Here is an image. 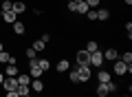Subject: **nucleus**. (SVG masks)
Returning a JSON list of instances; mask_svg holds the SVG:
<instances>
[{"instance_id": "ddd939ff", "label": "nucleus", "mask_w": 132, "mask_h": 97, "mask_svg": "<svg viewBox=\"0 0 132 97\" xmlns=\"http://www.w3.org/2000/svg\"><path fill=\"white\" fill-rule=\"evenodd\" d=\"M13 33H15V35H24V24L15 20V22H13Z\"/></svg>"}, {"instance_id": "cd10ccee", "label": "nucleus", "mask_w": 132, "mask_h": 97, "mask_svg": "<svg viewBox=\"0 0 132 97\" xmlns=\"http://www.w3.org/2000/svg\"><path fill=\"white\" fill-rule=\"evenodd\" d=\"M75 7H77V2H73V0H68V11H73V13H75Z\"/></svg>"}, {"instance_id": "c9c22d12", "label": "nucleus", "mask_w": 132, "mask_h": 97, "mask_svg": "<svg viewBox=\"0 0 132 97\" xmlns=\"http://www.w3.org/2000/svg\"><path fill=\"white\" fill-rule=\"evenodd\" d=\"M22 97H31V95H22Z\"/></svg>"}, {"instance_id": "dca6fc26", "label": "nucleus", "mask_w": 132, "mask_h": 97, "mask_svg": "<svg viewBox=\"0 0 132 97\" xmlns=\"http://www.w3.org/2000/svg\"><path fill=\"white\" fill-rule=\"evenodd\" d=\"M86 51H88V53H95V51H99V44H97L95 40H90L88 44H86Z\"/></svg>"}, {"instance_id": "f03ea898", "label": "nucleus", "mask_w": 132, "mask_h": 97, "mask_svg": "<svg viewBox=\"0 0 132 97\" xmlns=\"http://www.w3.org/2000/svg\"><path fill=\"white\" fill-rule=\"evenodd\" d=\"M75 71H77L79 82H88L90 79V66H75Z\"/></svg>"}, {"instance_id": "2f4dec72", "label": "nucleus", "mask_w": 132, "mask_h": 97, "mask_svg": "<svg viewBox=\"0 0 132 97\" xmlns=\"http://www.w3.org/2000/svg\"><path fill=\"white\" fill-rule=\"evenodd\" d=\"M123 2H126V5H132V0H123Z\"/></svg>"}, {"instance_id": "bb28decb", "label": "nucleus", "mask_w": 132, "mask_h": 97, "mask_svg": "<svg viewBox=\"0 0 132 97\" xmlns=\"http://www.w3.org/2000/svg\"><path fill=\"white\" fill-rule=\"evenodd\" d=\"M27 60H35V51L33 49H27Z\"/></svg>"}, {"instance_id": "9b49d317", "label": "nucleus", "mask_w": 132, "mask_h": 97, "mask_svg": "<svg viewBox=\"0 0 132 97\" xmlns=\"http://www.w3.org/2000/svg\"><path fill=\"white\" fill-rule=\"evenodd\" d=\"M18 66H15V64H9V66H7V75H5V77H18Z\"/></svg>"}, {"instance_id": "f8f14e48", "label": "nucleus", "mask_w": 132, "mask_h": 97, "mask_svg": "<svg viewBox=\"0 0 132 97\" xmlns=\"http://www.w3.org/2000/svg\"><path fill=\"white\" fill-rule=\"evenodd\" d=\"M11 9H13V13L18 16V13H24V9H27V5H24V2H13V7H11Z\"/></svg>"}, {"instance_id": "6e6552de", "label": "nucleus", "mask_w": 132, "mask_h": 97, "mask_svg": "<svg viewBox=\"0 0 132 97\" xmlns=\"http://www.w3.org/2000/svg\"><path fill=\"white\" fill-rule=\"evenodd\" d=\"M97 79H99V84H108L110 82V73H108V71H99Z\"/></svg>"}, {"instance_id": "72a5a7b5", "label": "nucleus", "mask_w": 132, "mask_h": 97, "mask_svg": "<svg viewBox=\"0 0 132 97\" xmlns=\"http://www.w3.org/2000/svg\"><path fill=\"white\" fill-rule=\"evenodd\" d=\"M2 49H5V46H2V42H0V51H2Z\"/></svg>"}, {"instance_id": "20e7f679", "label": "nucleus", "mask_w": 132, "mask_h": 97, "mask_svg": "<svg viewBox=\"0 0 132 97\" xmlns=\"http://www.w3.org/2000/svg\"><path fill=\"white\" fill-rule=\"evenodd\" d=\"M114 73H117V75H126L128 73V64H126V62H121V60H114Z\"/></svg>"}, {"instance_id": "a211bd4d", "label": "nucleus", "mask_w": 132, "mask_h": 97, "mask_svg": "<svg viewBox=\"0 0 132 97\" xmlns=\"http://www.w3.org/2000/svg\"><path fill=\"white\" fill-rule=\"evenodd\" d=\"M110 18V11L108 9H99L97 11V20H108Z\"/></svg>"}, {"instance_id": "a878e982", "label": "nucleus", "mask_w": 132, "mask_h": 97, "mask_svg": "<svg viewBox=\"0 0 132 97\" xmlns=\"http://www.w3.org/2000/svg\"><path fill=\"white\" fill-rule=\"evenodd\" d=\"M86 16H88V20H97V11H95V9H88Z\"/></svg>"}, {"instance_id": "4c0bfd02", "label": "nucleus", "mask_w": 132, "mask_h": 97, "mask_svg": "<svg viewBox=\"0 0 132 97\" xmlns=\"http://www.w3.org/2000/svg\"><path fill=\"white\" fill-rule=\"evenodd\" d=\"M126 97H130V95H126Z\"/></svg>"}, {"instance_id": "aec40b11", "label": "nucleus", "mask_w": 132, "mask_h": 97, "mask_svg": "<svg viewBox=\"0 0 132 97\" xmlns=\"http://www.w3.org/2000/svg\"><path fill=\"white\" fill-rule=\"evenodd\" d=\"M15 93H18L20 97H22V95H29V86H22V84H18V88H15Z\"/></svg>"}, {"instance_id": "39448f33", "label": "nucleus", "mask_w": 132, "mask_h": 97, "mask_svg": "<svg viewBox=\"0 0 132 97\" xmlns=\"http://www.w3.org/2000/svg\"><path fill=\"white\" fill-rule=\"evenodd\" d=\"M104 64V55L99 51H95V53H90V66H101Z\"/></svg>"}, {"instance_id": "7c9ffc66", "label": "nucleus", "mask_w": 132, "mask_h": 97, "mask_svg": "<svg viewBox=\"0 0 132 97\" xmlns=\"http://www.w3.org/2000/svg\"><path fill=\"white\" fill-rule=\"evenodd\" d=\"M5 97H20V95H18V93H15V91H11V93H7Z\"/></svg>"}, {"instance_id": "412c9836", "label": "nucleus", "mask_w": 132, "mask_h": 97, "mask_svg": "<svg viewBox=\"0 0 132 97\" xmlns=\"http://www.w3.org/2000/svg\"><path fill=\"white\" fill-rule=\"evenodd\" d=\"M121 62H126V64H132V53H130V51H126V53L121 55Z\"/></svg>"}, {"instance_id": "f257e3e1", "label": "nucleus", "mask_w": 132, "mask_h": 97, "mask_svg": "<svg viewBox=\"0 0 132 97\" xmlns=\"http://www.w3.org/2000/svg\"><path fill=\"white\" fill-rule=\"evenodd\" d=\"M75 60H77V64H79V66H90V53L86 51V49H81V51H77Z\"/></svg>"}, {"instance_id": "473e14b6", "label": "nucleus", "mask_w": 132, "mask_h": 97, "mask_svg": "<svg viewBox=\"0 0 132 97\" xmlns=\"http://www.w3.org/2000/svg\"><path fill=\"white\" fill-rule=\"evenodd\" d=\"M2 79H5V75H2V73H0V84H2Z\"/></svg>"}, {"instance_id": "4468645a", "label": "nucleus", "mask_w": 132, "mask_h": 97, "mask_svg": "<svg viewBox=\"0 0 132 97\" xmlns=\"http://www.w3.org/2000/svg\"><path fill=\"white\" fill-rule=\"evenodd\" d=\"M44 46H46V44H44L42 40H35V42H33V46H31V49H33L35 53H40V51H44Z\"/></svg>"}, {"instance_id": "2eb2a0df", "label": "nucleus", "mask_w": 132, "mask_h": 97, "mask_svg": "<svg viewBox=\"0 0 132 97\" xmlns=\"http://www.w3.org/2000/svg\"><path fill=\"white\" fill-rule=\"evenodd\" d=\"M75 13H88V5H86V2H77Z\"/></svg>"}, {"instance_id": "393cba45", "label": "nucleus", "mask_w": 132, "mask_h": 97, "mask_svg": "<svg viewBox=\"0 0 132 97\" xmlns=\"http://www.w3.org/2000/svg\"><path fill=\"white\" fill-rule=\"evenodd\" d=\"M11 7H13L11 0H5V2H2V11H11Z\"/></svg>"}, {"instance_id": "6ab92c4d", "label": "nucleus", "mask_w": 132, "mask_h": 97, "mask_svg": "<svg viewBox=\"0 0 132 97\" xmlns=\"http://www.w3.org/2000/svg\"><path fill=\"white\" fill-rule=\"evenodd\" d=\"M9 60H11V55L7 51H0V64H9Z\"/></svg>"}, {"instance_id": "c85d7f7f", "label": "nucleus", "mask_w": 132, "mask_h": 97, "mask_svg": "<svg viewBox=\"0 0 132 97\" xmlns=\"http://www.w3.org/2000/svg\"><path fill=\"white\" fill-rule=\"evenodd\" d=\"M40 40H42V42H44V44H48V42H51V35H48V33H44V35H42V38H40Z\"/></svg>"}, {"instance_id": "f3484780", "label": "nucleus", "mask_w": 132, "mask_h": 97, "mask_svg": "<svg viewBox=\"0 0 132 97\" xmlns=\"http://www.w3.org/2000/svg\"><path fill=\"white\" fill-rule=\"evenodd\" d=\"M68 69H71L68 60H60V64H57V71H60V73H64V71H68Z\"/></svg>"}, {"instance_id": "0eeeda50", "label": "nucleus", "mask_w": 132, "mask_h": 97, "mask_svg": "<svg viewBox=\"0 0 132 97\" xmlns=\"http://www.w3.org/2000/svg\"><path fill=\"white\" fill-rule=\"evenodd\" d=\"M2 18H5V22L13 24L15 20H18V16H15V13H13V9H11V11H2Z\"/></svg>"}, {"instance_id": "e433bc0d", "label": "nucleus", "mask_w": 132, "mask_h": 97, "mask_svg": "<svg viewBox=\"0 0 132 97\" xmlns=\"http://www.w3.org/2000/svg\"><path fill=\"white\" fill-rule=\"evenodd\" d=\"M38 97H42V95H40V93H38Z\"/></svg>"}, {"instance_id": "c756f323", "label": "nucleus", "mask_w": 132, "mask_h": 97, "mask_svg": "<svg viewBox=\"0 0 132 97\" xmlns=\"http://www.w3.org/2000/svg\"><path fill=\"white\" fill-rule=\"evenodd\" d=\"M106 86H108V91H110V93H112V91H117V84H112V82H108Z\"/></svg>"}, {"instance_id": "423d86ee", "label": "nucleus", "mask_w": 132, "mask_h": 97, "mask_svg": "<svg viewBox=\"0 0 132 97\" xmlns=\"http://www.w3.org/2000/svg\"><path fill=\"white\" fill-rule=\"evenodd\" d=\"M101 55H104V60H110V62L119 60V53H117V49H106V53H101Z\"/></svg>"}, {"instance_id": "7ed1b4c3", "label": "nucleus", "mask_w": 132, "mask_h": 97, "mask_svg": "<svg viewBox=\"0 0 132 97\" xmlns=\"http://www.w3.org/2000/svg\"><path fill=\"white\" fill-rule=\"evenodd\" d=\"M2 84H5V93H11V91L18 88V79H15V77H5Z\"/></svg>"}, {"instance_id": "b1692460", "label": "nucleus", "mask_w": 132, "mask_h": 97, "mask_svg": "<svg viewBox=\"0 0 132 97\" xmlns=\"http://www.w3.org/2000/svg\"><path fill=\"white\" fill-rule=\"evenodd\" d=\"M86 5H88V9H95V7H99V2L101 0H84Z\"/></svg>"}, {"instance_id": "1a4fd4ad", "label": "nucleus", "mask_w": 132, "mask_h": 97, "mask_svg": "<svg viewBox=\"0 0 132 97\" xmlns=\"http://www.w3.org/2000/svg\"><path fill=\"white\" fill-rule=\"evenodd\" d=\"M95 93H97V97H108V86H106V84H99L97 88H95Z\"/></svg>"}, {"instance_id": "5701e85b", "label": "nucleus", "mask_w": 132, "mask_h": 97, "mask_svg": "<svg viewBox=\"0 0 132 97\" xmlns=\"http://www.w3.org/2000/svg\"><path fill=\"white\" fill-rule=\"evenodd\" d=\"M68 77H71V82H73V84H79V77H77V71H75V69L68 73Z\"/></svg>"}, {"instance_id": "4be33fe9", "label": "nucleus", "mask_w": 132, "mask_h": 97, "mask_svg": "<svg viewBox=\"0 0 132 97\" xmlns=\"http://www.w3.org/2000/svg\"><path fill=\"white\" fill-rule=\"evenodd\" d=\"M38 66H40L42 71H48V69H51V64H48V60H38Z\"/></svg>"}, {"instance_id": "f704fd0d", "label": "nucleus", "mask_w": 132, "mask_h": 97, "mask_svg": "<svg viewBox=\"0 0 132 97\" xmlns=\"http://www.w3.org/2000/svg\"><path fill=\"white\" fill-rule=\"evenodd\" d=\"M73 2H84V0H73Z\"/></svg>"}, {"instance_id": "9d476101", "label": "nucleus", "mask_w": 132, "mask_h": 97, "mask_svg": "<svg viewBox=\"0 0 132 97\" xmlns=\"http://www.w3.org/2000/svg\"><path fill=\"white\" fill-rule=\"evenodd\" d=\"M29 86H31L35 93H42V88H44V82H42V79H33V82L29 84Z\"/></svg>"}]
</instances>
